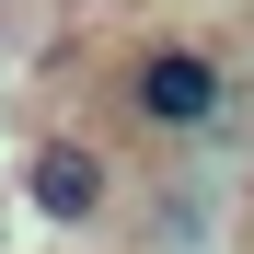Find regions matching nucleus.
I'll return each instance as SVG.
<instances>
[{"instance_id":"obj_1","label":"nucleus","mask_w":254,"mask_h":254,"mask_svg":"<svg viewBox=\"0 0 254 254\" xmlns=\"http://www.w3.org/2000/svg\"><path fill=\"white\" fill-rule=\"evenodd\" d=\"M127 104H139L150 127H174V139H196V127H220V104H231V69L208 58V47H139V69H127Z\"/></svg>"},{"instance_id":"obj_2","label":"nucleus","mask_w":254,"mask_h":254,"mask_svg":"<svg viewBox=\"0 0 254 254\" xmlns=\"http://www.w3.org/2000/svg\"><path fill=\"white\" fill-rule=\"evenodd\" d=\"M104 196H116V162L93 139H35V162H23V208L35 220L81 231V220H104Z\"/></svg>"}]
</instances>
